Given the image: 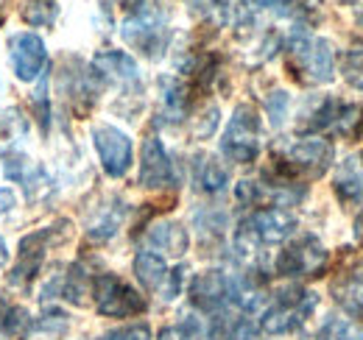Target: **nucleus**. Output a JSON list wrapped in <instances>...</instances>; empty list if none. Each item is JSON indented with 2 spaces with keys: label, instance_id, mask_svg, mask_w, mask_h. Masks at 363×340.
I'll return each instance as SVG.
<instances>
[{
  "label": "nucleus",
  "instance_id": "obj_1",
  "mask_svg": "<svg viewBox=\"0 0 363 340\" xmlns=\"http://www.w3.org/2000/svg\"><path fill=\"white\" fill-rule=\"evenodd\" d=\"M288 62L305 84H327L335 76V47L302 28H296L288 40Z\"/></svg>",
  "mask_w": 363,
  "mask_h": 340
},
{
  "label": "nucleus",
  "instance_id": "obj_2",
  "mask_svg": "<svg viewBox=\"0 0 363 340\" xmlns=\"http://www.w3.org/2000/svg\"><path fill=\"white\" fill-rule=\"evenodd\" d=\"M121 34L126 42L148 59H157L168 42L165 20L151 0H129V17L123 20Z\"/></svg>",
  "mask_w": 363,
  "mask_h": 340
},
{
  "label": "nucleus",
  "instance_id": "obj_3",
  "mask_svg": "<svg viewBox=\"0 0 363 340\" xmlns=\"http://www.w3.org/2000/svg\"><path fill=\"white\" fill-rule=\"evenodd\" d=\"M316 293L311 290H302V288H291V290H282L279 296L274 298V304L263 312V321H260V329L266 335H288V332H296L308 315L316 310Z\"/></svg>",
  "mask_w": 363,
  "mask_h": 340
},
{
  "label": "nucleus",
  "instance_id": "obj_4",
  "mask_svg": "<svg viewBox=\"0 0 363 340\" xmlns=\"http://www.w3.org/2000/svg\"><path fill=\"white\" fill-rule=\"evenodd\" d=\"M221 151L227 159L238 162V165H249L257 159V154H260V118H257L255 106L243 103L235 109L227 131L221 137Z\"/></svg>",
  "mask_w": 363,
  "mask_h": 340
},
{
  "label": "nucleus",
  "instance_id": "obj_5",
  "mask_svg": "<svg viewBox=\"0 0 363 340\" xmlns=\"http://www.w3.org/2000/svg\"><path fill=\"white\" fill-rule=\"evenodd\" d=\"M333 157H335V148L330 140L302 137L285 148L282 165H285V173H294L302 178H321L333 165Z\"/></svg>",
  "mask_w": 363,
  "mask_h": 340
},
{
  "label": "nucleus",
  "instance_id": "obj_6",
  "mask_svg": "<svg viewBox=\"0 0 363 340\" xmlns=\"http://www.w3.org/2000/svg\"><path fill=\"white\" fill-rule=\"evenodd\" d=\"M296 232V217L288 212V210H279V207H263L257 212H252L243 223H240V243L249 240V243H260V246H274V243H282L288 240L291 234Z\"/></svg>",
  "mask_w": 363,
  "mask_h": 340
},
{
  "label": "nucleus",
  "instance_id": "obj_7",
  "mask_svg": "<svg viewBox=\"0 0 363 340\" xmlns=\"http://www.w3.org/2000/svg\"><path fill=\"white\" fill-rule=\"evenodd\" d=\"M92 290H95V307L101 315L126 318V315H137L145 310V298L140 296L132 285L118 279L115 273H101L95 279Z\"/></svg>",
  "mask_w": 363,
  "mask_h": 340
},
{
  "label": "nucleus",
  "instance_id": "obj_8",
  "mask_svg": "<svg viewBox=\"0 0 363 340\" xmlns=\"http://www.w3.org/2000/svg\"><path fill=\"white\" fill-rule=\"evenodd\" d=\"M327 265V249L313 234L288 243L277 256V273L282 276H318Z\"/></svg>",
  "mask_w": 363,
  "mask_h": 340
},
{
  "label": "nucleus",
  "instance_id": "obj_9",
  "mask_svg": "<svg viewBox=\"0 0 363 340\" xmlns=\"http://www.w3.org/2000/svg\"><path fill=\"white\" fill-rule=\"evenodd\" d=\"M190 301L204 312H221L227 304L240 301V285L224 271H204L190 282Z\"/></svg>",
  "mask_w": 363,
  "mask_h": 340
},
{
  "label": "nucleus",
  "instance_id": "obj_10",
  "mask_svg": "<svg viewBox=\"0 0 363 340\" xmlns=\"http://www.w3.org/2000/svg\"><path fill=\"white\" fill-rule=\"evenodd\" d=\"M92 142H95V151L101 157V165L109 176H115V178L126 176V170L132 168V140H129V134L104 123V126L92 128Z\"/></svg>",
  "mask_w": 363,
  "mask_h": 340
},
{
  "label": "nucleus",
  "instance_id": "obj_11",
  "mask_svg": "<svg viewBox=\"0 0 363 340\" xmlns=\"http://www.w3.org/2000/svg\"><path fill=\"white\" fill-rule=\"evenodd\" d=\"M9 56H11L14 76L20 81H34L45 70V42L37 34H31V31H20V34H14L9 40Z\"/></svg>",
  "mask_w": 363,
  "mask_h": 340
},
{
  "label": "nucleus",
  "instance_id": "obj_12",
  "mask_svg": "<svg viewBox=\"0 0 363 340\" xmlns=\"http://www.w3.org/2000/svg\"><path fill=\"white\" fill-rule=\"evenodd\" d=\"M177 181V173L171 165V157L160 137H145L143 140V157H140V184L148 190H162Z\"/></svg>",
  "mask_w": 363,
  "mask_h": 340
},
{
  "label": "nucleus",
  "instance_id": "obj_13",
  "mask_svg": "<svg viewBox=\"0 0 363 340\" xmlns=\"http://www.w3.org/2000/svg\"><path fill=\"white\" fill-rule=\"evenodd\" d=\"M56 226H48V229H40V232H34V234H28L23 243H20V254H17V265H14V271H11V276H9V282L11 285H17V288H23L28 279H34L37 276V271H40V262H43V256H45V249L48 243H53V232Z\"/></svg>",
  "mask_w": 363,
  "mask_h": 340
},
{
  "label": "nucleus",
  "instance_id": "obj_14",
  "mask_svg": "<svg viewBox=\"0 0 363 340\" xmlns=\"http://www.w3.org/2000/svg\"><path fill=\"white\" fill-rule=\"evenodd\" d=\"M333 187L344 204L363 201V157H347L333 176Z\"/></svg>",
  "mask_w": 363,
  "mask_h": 340
},
{
  "label": "nucleus",
  "instance_id": "obj_15",
  "mask_svg": "<svg viewBox=\"0 0 363 340\" xmlns=\"http://www.w3.org/2000/svg\"><path fill=\"white\" fill-rule=\"evenodd\" d=\"M148 246L168 256H182L190 246V237H187V229L182 223L162 220V223H154L148 229Z\"/></svg>",
  "mask_w": 363,
  "mask_h": 340
},
{
  "label": "nucleus",
  "instance_id": "obj_16",
  "mask_svg": "<svg viewBox=\"0 0 363 340\" xmlns=\"http://www.w3.org/2000/svg\"><path fill=\"white\" fill-rule=\"evenodd\" d=\"M95 70L104 76V79H112V81H123V84H132L140 79L137 73L135 59L123 50H104L95 56Z\"/></svg>",
  "mask_w": 363,
  "mask_h": 340
},
{
  "label": "nucleus",
  "instance_id": "obj_17",
  "mask_svg": "<svg viewBox=\"0 0 363 340\" xmlns=\"http://www.w3.org/2000/svg\"><path fill=\"white\" fill-rule=\"evenodd\" d=\"M135 273L145 290H157V293H160L171 271H168L165 259L160 254H154V251H140V254L135 256Z\"/></svg>",
  "mask_w": 363,
  "mask_h": 340
},
{
  "label": "nucleus",
  "instance_id": "obj_18",
  "mask_svg": "<svg viewBox=\"0 0 363 340\" xmlns=\"http://www.w3.org/2000/svg\"><path fill=\"white\" fill-rule=\"evenodd\" d=\"M333 296L350 315H355V318L363 321V276H358V273L341 276L333 285Z\"/></svg>",
  "mask_w": 363,
  "mask_h": 340
},
{
  "label": "nucleus",
  "instance_id": "obj_19",
  "mask_svg": "<svg viewBox=\"0 0 363 340\" xmlns=\"http://www.w3.org/2000/svg\"><path fill=\"white\" fill-rule=\"evenodd\" d=\"M257 8L274 11L279 17H294V20H311L318 11L321 0H252Z\"/></svg>",
  "mask_w": 363,
  "mask_h": 340
},
{
  "label": "nucleus",
  "instance_id": "obj_20",
  "mask_svg": "<svg viewBox=\"0 0 363 340\" xmlns=\"http://www.w3.org/2000/svg\"><path fill=\"white\" fill-rule=\"evenodd\" d=\"M229 176L227 168L210 157H204L199 165H196V187L204 190V193H221L227 187Z\"/></svg>",
  "mask_w": 363,
  "mask_h": 340
},
{
  "label": "nucleus",
  "instance_id": "obj_21",
  "mask_svg": "<svg viewBox=\"0 0 363 340\" xmlns=\"http://www.w3.org/2000/svg\"><path fill=\"white\" fill-rule=\"evenodd\" d=\"M190 11L201 20H210L216 26H224L232 11V0H187Z\"/></svg>",
  "mask_w": 363,
  "mask_h": 340
},
{
  "label": "nucleus",
  "instance_id": "obj_22",
  "mask_svg": "<svg viewBox=\"0 0 363 340\" xmlns=\"http://www.w3.org/2000/svg\"><path fill=\"white\" fill-rule=\"evenodd\" d=\"M23 20L34 28H48L56 20V3L53 0H26L23 3Z\"/></svg>",
  "mask_w": 363,
  "mask_h": 340
},
{
  "label": "nucleus",
  "instance_id": "obj_23",
  "mask_svg": "<svg viewBox=\"0 0 363 340\" xmlns=\"http://www.w3.org/2000/svg\"><path fill=\"white\" fill-rule=\"evenodd\" d=\"M318 340H363V332L344 318H330L318 329Z\"/></svg>",
  "mask_w": 363,
  "mask_h": 340
},
{
  "label": "nucleus",
  "instance_id": "obj_24",
  "mask_svg": "<svg viewBox=\"0 0 363 340\" xmlns=\"http://www.w3.org/2000/svg\"><path fill=\"white\" fill-rule=\"evenodd\" d=\"M341 73L350 86L363 89V47H352L341 56Z\"/></svg>",
  "mask_w": 363,
  "mask_h": 340
},
{
  "label": "nucleus",
  "instance_id": "obj_25",
  "mask_svg": "<svg viewBox=\"0 0 363 340\" xmlns=\"http://www.w3.org/2000/svg\"><path fill=\"white\" fill-rule=\"evenodd\" d=\"M162 103L168 109V118L171 120H182L184 112H187V89L177 81L165 84V92H162Z\"/></svg>",
  "mask_w": 363,
  "mask_h": 340
},
{
  "label": "nucleus",
  "instance_id": "obj_26",
  "mask_svg": "<svg viewBox=\"0 0 363 340\" xmlns=\"http://www.w3.org/2000/svg\"><path fill=\"white\" fill-rule=\"evenodd\" d=\"M65 296L70 298V301H76V304H84V296H87V276H84V271H82L79 265H73L70 273H67V279H65Z\"/></svg>",
  "mask_w": 363,
  "mask_h": 340
},
{
  "label": "nucleus",
  "instance_id": "obj_27",
  "mask_svg": "<svg viewBox=\"0 0 363 340\" xmlns=\"http://www.w3.org/2000/svg\"><path fill=\"white\" fill-rule=\"evenodd\" d=\"M160 340H201V329H199V324L196 321H182L177 327H171V329H165Z\"/></svg>",
  "mask_w": 363,
  "mask_h": 340
},
{
  "label": "nucleus",
  "instance_id": "obj_28",
  "mask_svg": "<svg viewBox=\"0 0 363 340\" xmlns=\"http://www.w3.org/2000/svg\"><path fill=\"white\" fill-rule=\"evenodd\" d=\"M28 327H31V318H28V312L26 310H9V315H6V329L11 332V335H26L28 332Z\"/></svg>",
  "mask_w": 363,
  "mask_h": 340
},
{
  "label": "nucleus",
  "instance_id": "obj_29",
  "mask_svg": "<svg viewBox=\"0 0 363 340\" xmlns=\"http://www.w3.org/2000/svg\"><path fill=\"white\" fill-rule=\"evenodd\" d=\"M285 109H288V95L285 92H274L269 98V115H272L274 126H279L285 120Z\"/></svg>",
  "mask_w": 363,
  "mask_h": 340
},
{
  "label": "nucleus",
  "instance_id": "obj_30",
  "mask_svg": "<svg viewBox=\"0 0 363 340\" xmlns=\"http://www.w3.org/2000/svg\"><path fill=\"white\" fill-rule=\"evenodd\" d=\"M104 340H151V332H148V327L135 324V327H126V329H118V332L106 335Z\"/></svg>",
  "mask_w": 363,
  "mask_h": 340
},
{
  "label": "nucleus",
  "instance_id": "obj_31",
  "mask_svg": "<svg viewBox=\"0 0 363 340\" xmlns=\"http://www.w3.org/2000/svg\"><path fill=\"white\" fill-rule=\"evenodd\" d=\"M201 123H204V126L196 128V137H199V140H204V137H210V134L216 131V126H218V109L210 106V109L201 115Z\"/></svg>",
  "mask_w": 363,
  "mask_h": 340
},
{
  "label": "nucleus",
  "instance_id": "obj_32",
  "mask_svg": "<svg viewBox=\"0 0 363 340\" xmlns=\"http://www.w3.org/2000/svg\"><path fill=\"white\" fill-rule=\"evenodd\" d=\"M17 207V198H14V193L9 190V187H0V215L11 212Z\"/></svg>",
  "mask_w": 363,
  "mask_h": 340
},
{
  "label": "nucleus",
  "instance_id": "obj_33",
  "mask_svg": "<svg viewBox=\"0 0 363 340\" xmlns=\"http://www.w3.org/2000/svg\"><path fill=\"white\" fill-rule=\"evenodd\" d=\"M9 310H11V304L6 301V296L0 293V332L6 329V315H9Z\"/></svg>",
  "mask_w": 363,
  "mask_h": 340
},
{
  "label": "nucleus",
  "instance_id": "obj_34",
  "mask_svg": "<svg viewBox=\"0 0 363 340\" xmlns=\"http://www.w3.org/2000/svg\"><path fill=\"white\" fill-rule=\"evenodd\" d=\"M352 14H355V23L363 28V0H352Z\"/></svg>",
  "mask_w": 363,
  "mask_h": 340
},
{
  "label": "nucleus",
  "instance_id": "obj_35",
  "mask_svg": "<svg viewBox=\"0 0 363 340\" xmlns=\"http://www.w3.org/2000/svg\"><path fill=\"white\" fill-rule=\"evenodd\" d=\"M6 259H9V251H6V243H3V240H0V265H3V262H6Z\"/></svg>",
  "mask_w": 363,
  "mask_h": 340
},
{
  "label": "nucleus",
  "instance_id": "obj_36",
  "mask_svg": "<svg viewBox=\"0 0 363 340\" xmlns=\"http://www.w3.org/2000/svg\"><path fill=\"white\" fill-rule=\"evenodd\" d=\"M361 223H363V217H361ZM361 232H363V229H361Z\"/></svg>",
  "mask_w": 363,
  "mask_h": 340
}]
</instances>
